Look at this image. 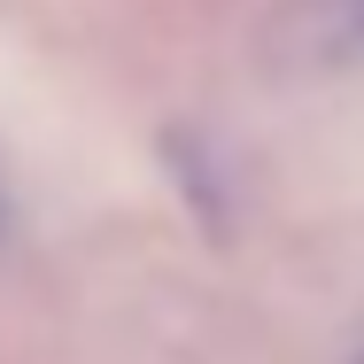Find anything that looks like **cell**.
Instances as JSON below:
<instances>
[{
  "label": "cell",
  "mask_w": 364,
  "mask_h": 364,
  "mask_svg": "<svg viewBox=\"0 0 364 364\" xmlns=\"http://www.w3.org/2000/svg\"><path fill=\"white\" fill-rule=\"evenodd\" d=\"M256 70L279 85L364 70V0H272L256 23Z\"/></svg>",
  "instance_id": "cell-1"
},
{
  "label": "cell",
  "mask_w": 364,
  "mask_h": 364,
  "mask_svg": "<svg viewBox=\"0 0 364 364\" xmlns=\"http://www.w3.org/2000/svg\"><path fill=\"white\" fill-rule=\"evenodd\" d=\"M163 155H171V178L186 186V202H194L202 232H225V194H218V171H202L210 155L186 140V132H163Z\"/></svg>",
  "instance_id": "cell-2"
},
{
  "label": "cell",
  "mask_w": 364,
  "mask_h": 364,
  "mask_svg": "<svg viewBox=\"0 0 364 364\" xmlns=\"http://www.w3.org/2000/svg\"><path fill=\"white\" fill-rule=\"evenodd\" d=\"M0 232H8V202H0Z\"/></svg>",
  "instance_id": "cell-3"
}]
</instances>
